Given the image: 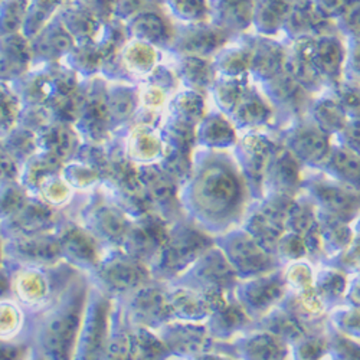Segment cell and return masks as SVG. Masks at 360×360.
<instances>
[{
	"mask_svg": "<svg viewBox=\"0 0 360 360\" xmlns=\"http://www.w3.org/2000/svg\"><path fill=\"white\" fill-rule=\"evenodd\" d=\"M241 189L233 173L222 166L205 170L196 185V199L205 212L225 215L236 206Z\"/></svg>",
	"mask_w": 360,
	"mask_h": 360,
	"instance_id": "1",
	"label": "cell"
},
{
	"mask_svg": "<svg viewBox=\"0 0 360 360\" xmlns=\"http://www.w3.org/2000/svg\"><path fill=\"white\" fill-rule=\"evenodd\" d=\"M32 61L31 45L20 32L0 37V81L16 82Z\"/></svg>",
	"mask_w": 360,
	"mask_h": 360,
	"instance_id": "2",
	"label": "cell"
},
{
	"mask_svg": "<svg viewBox=\"0 0 360 360\" xmlns=\"http://www.w3.org/2000/svg\"><path fill=\"white\" fill-rule=\"evenodd\" d=\"M78 323L79 311L77 307H71L51 321L46 332V346L56 360H68Z\"/></svg>",
	"mask_w": 360,
	"mask_h": 360,
	"instance_id": "3",
	"label": "cell"
},
{
	"mask_svg": "<svg viewBox=\"0 0 360 360\" xmlns=\"http://www.w3.org/2000/svg\"><path fill=\"white\" fill-rule=\"evenodd\" d=\"M34 42L31 45L32 58H58L67 53L72 48V37L67 32L63 23L45 26L44 29L32 38Z\"/></svg>",
	"mask_w": 360,
	"mask_h": 360,
	"instance_id": "4",
	"label": "cell"
},
{
	"mask_svg": "<svg viewBox=\"0 0 360 360\" xmlns=\"http://www.w3.org/2000/svg\"><path fill=\"white\" fill-rule=\"evenodd\" d=\"M207 247V239L199 232L186 231L169 243L166 251V264L170 268H180L193 259Z\"/></svg>",
	"mask_w": 360,
	"mask_h": 360,
	"instance_id": "5",
	"label": "cell"
},
{
	"mask_svg": "<svg viewBox=\"0 0 360 360\" xmlns=\"http://www.w3.org/2000/svg\"><path fill=\"white\" fill-rule=\"evenodd\" d=\"M39 141L48 152V156L58 162L72 152L75 139L65 124H49L41 129Z\"/></svg>",
	"mask_w": 360,
	"mask_h": 360,
	"instance_id": "6",
	"label": "cell"
},
{
	"mask_svg": "<svg viewBox=\"0 0 360 360\" xmlns=\"http://www.w3.org/2000/svg\"><path fill=\"white\" fill-rule=\"evenodd\" d=\"M63 0H29L25 20L22 25L20 34L25 38H34L41 29H44Z\"/></svg>",
	"mask_w": 360,
	"mask_h": 360,
	"instance_id": "7",
	"label": "cell"
},
{
	"mask_svg": "<svg viewBox=\"0 0 360 360\" xmlns=\"http://www.w3.org/2000/svg\"><path fill=\"white\" fill-rule=\"evenodd\" d=\"M20 108V100L13 86L0 81V136H6L18 124Z\"/></svg>",
	"mask_w": 360,
	"mask_h": 360,
	"instance_id": "8",
	"label": "cell"
},
{
	"mask_svg": "<svg viewBox=\"0 0 360 360\" xmlns=\"http://www.w3.org/2000/svg\"><path fill=\"white\" fill-rule=\"evenodd\" d=\"M313 65L327 75H333L338 72L342 61V48L340 42L332 38H326L314 46L311 52Z\"/></svg>",
	"mask_w": 360,
	"mask_h": 360,
	"instance_id": "9",
	"label": "cell"
},
{
	"mask_svg": "<svg viewBox=\"0 0 360 360\" xmlns=\"http://www.w3.org/2000/svg\"><path fill=\"white\" fill-rule=\"evenodd\" d=\"M29 0H0V37L19 34Z\"/></svg>",
	"mask_w": 360,
	"mask_h": 360,
	"instance_id": "10",
	"label": "cell"
},
{
	"mask_svg": "<svg viewBox=\"0 0 360 360\" xmlns=\"http://www.w3.org/2000/svg\"><path fill=\"white\" fill-rule=\"evenodd\" d=\"M107 281L117 288H133L144 278L143 268L130 261H117L111 264L105 271Z\"/></svg>",
	"mask_w": 360,
	"mask_h": 360,
	"instance_id": "11",
	"label": "cell"
},
{
	"mask_svg": "<svg viewBox=\"0 0 360 360\" xmlns=\"http://www.w3.org/2000/svg\"><path fill=\"white\" fill-rule=\"evenodd\" d=\"M294 147L298 155H302L309 160L317 162L326 156L328 144L326 137L320 131L306 129L298 131L294 137Z\"/></svg>",
	"mask_w": 360,
	"mask_h": 360,
	"instance_id": "12",
	"label": "cell"
},
{
	"mask_svg": "<svg viewBox=\"0 0 360 360\" xmlns=\"http://www.w3.org/2000/svg\"><path fill=\"white\" fill-rule=\"evenodd\" d=\"M233 258L248 271H258L268 265V258L262 250L251 241H239L233 247Z\"/></svg>",
	"mask_w": 360,
	"mask_h": 360,
	"instance_id": "13",
	"label": "cell"
},
{
	"mask_svg": "<svg viewBox=\"0 0 360 360\" xmlns=\"http://www.w3.org/2000/svg\"><path fill=\"white\" fill-rule=\"evenodd\" d=\"M136 303L139 313L146 319H162L172 310L167 298L158 290L141 292Z\"/></svg>",
	"mask_w": 360,
	"mask_h": 360,
	"instance_id": "14",
	"label": "cell"
},
{
	"mask_svg": "<svg viewBox=\"0 0 360 360\" xmlns=\"http://www.w3.org/2000/svg\"><path fill=\"white\" fill-rule=\"evenodd\" d=\"M316 192L320 200L338 215H349L356 207V200L342 189L332 186H320Z\"/></svg>",
	"mask_w": 360,
	"mask_h": 360,
	"instance_id": "15",
	"label": "cell"
},
{
	"mask_svg": "<svg viewBox=\"0 0 360 360\" xmlns=\"http://www.w3.org/2000/svg\"><path fill=\"white\" fill-rule=\"evenodd\" d=\"M251 0H222L221 13L226 25L232 27H244L251 18Z\"/></svg>",
	"mask_w": 360,
	"mask_h": 360,
	"instance_id": "16",
	"label": "cell"
},
{
	"mask_svg": "<svg viewBox=\"0 0 360 360\" xmlns=\"http://www.w3.org/2000/svg\"><path fill=\"white\" fill-rule=\"evenodd\" d=\"M252 360H280L283 357V345L276 338L261 336L248 345Z\"/></svg>",
	"mask_w": 360,
	"mask_h": 360,
	"instance_id": "17",
	"label": "cell"
},
{
	"mask_svg": "<svg viewBox=\"0 0 360 360\" xmlns=\"http://www.w3.org/2000/svg\"><path fill=\"white\" fill-rule=\"evenodd\" d=\"M203 276L218 285H226L233 280V271L221 255H212L205 262Z\"/></svg>",
	"mask_w": 360,
	"mask_h": 360,
	"instance_id": "18",
	"label": "cell"
},
{
	"mask_svg": "<svg viewBox=\"0 0 360 360\" xmlns=\"http://www.w3.org/2000/svg\"><path fill=\"white\" fill-rule=\"evenodd\" d=\"M192 34L193 35H188V38L184 41V46L189 52L206 53L214 51L219 44L218 34L212 31H198Z\"/></svg>",
	"mask_w": 360,
	"mask_h": 360,
	"instance_id": "19",
	"label": "cell"
},
{
	"mask_svg": "<svg viewBox=\"0 0 360 360\" xmlns=\"http://www.w3.org/2000/svg\"><path fill=\"white\" fill-rule=\"evenodd\" d=\"M172 346L185 350V352H195L199 350L203 342V333L202 330H198L195 327L189 328H179L170 338Z\"/></svg>",
	"mask_w": 360,
	"mask_h": 360,
	"instance_id": "20",
	"label": "cell"
},
{
	"mask_svg": "<svg viewBox=\"0 0 360 360\" xmlns=\"http://www.w3.org/2000/svg\"><path fill=\"white\" fill-rule=\"evenodd\" d=\"M136 347V360H162L165 354L162 343L147 333L140 335Z\"/></svg>",
	"mask_w": 360,
	"mask_h": 360,
	"instance_id": "21",
	"label": "cell"
},
{
	"mask_svg": "<svg viewBox=\"0 0 360 360\" xmlns=\"http://www.w3.org/2000/svg\"><path fill=\"white\" fill-rule=\"evenodd\" d=\"M287 11L288 6L284 0H265L258 15L261 18V23L266 25V27H273L283 20Z\"/></svg>",
	"mask_w": 360,
	"mask_h": 360,
	"instance_id": "22",
	"label": "cell"
},
{
	"mask_svg": "<svg viewBox=\"0 0 360 360\" xmlns=\"http://www.w3.org/2000/svg\"><path fill=\"white\" fill-rule=\"evenodd\" d=\"M147 186L158 200H169L173 196V185L170 180L158 170H150L146 176Z\"/></svg>",
	"mask_w": 360,
	"mask_h": 360,
	"instance_id": "23",
	"label": "cell"
},
{
	"mask_svg": "<svg viewBox=\"0 0 360 360\" xmlns=\"http://www.w3.org/2000/svg\"><path fill=\"white\" fill-rule=\"evenodd\" d=\"M65 247L74 252L75 255L86 259H93L94 257V247L89 238L82 232L72 231L65 236Z\"/></svg>",
	"mask_w": 360,
	"mask_h": 360,
	"instance_id": "24",
	"label": "cell"
},
{
	"mask_svg": "<svg viewBox=\"0 0 360 360\" xmlns=\"http://www.w3.org/2000/svg\"><path fill=\"white\" fill-rule=\"evenodd\" d=\"M280 294H281V287L276 281L261 283L250 291V298L255 306L264 307L271 303L273 300H276Z\"/></svg>",
	"mask_w": 360,
	"mask_h": 360,
	"instance_id": "25",
	"label": "cell"
},
{
	"mask_svg": "<svg viewBox=\"0 0 360 360\" xmlns=\"http://www.w3.org/2000/svg\"><path fill=\"white\" fill-rule=\"evenodd\" d=\"M206 306L207 302H202V300L193 297L192 294H179L170 303V309L177 307V310L185 313L186 316H202Z\"/></svg>",
	"mask_w": 360,
	"mask_h": 360,
	"instance_id": "26",
	"label": "cell"
},
{
	"mask_svg": "<svg viewBox=\"0 0 360 360\" xmlns=\"http://www.w3.org/2000/svg\"><path fill=\"white\" fill-rule=\"evenodd\" d=\"M136 31H137V35L155 41V39H159L163 35L165 26H163L162 20L158 16L144 15L137 20Z\"/></svg>",
	"mask_w": 360,
	"mask_h": 360,
	"instance_id": "27",
	"label": "cell"
},
{
	"mask_svg": "<svg viewBox=\"0 0 360 360\" xmlns=\"http://www.w3.org/2000/svg\"><path fill=\"white\" fill-rule=\"evenodd\" d=\"M255 59H257L255 61L257 70H259V72H265V74L277 72V70L281 64V56L274 48L261 49Z\"/></svg>",
	"mask_w": 360,
	"mask_h": 360,
	"instance_id": "28",
	"label": "cell"
},
{
	"mask_svg": "<svg viewBox=\"0 0 360 360\" xmlns=\"http://www.w3.org/2000/svg\"><path fill=\"white\" fill-rule=\"evenodd\" d=\"M101 225L107 235L112 238H122L126 233L127 224L122 218V215L115 214L114 211H104L101 215Z\"/></svg>",
	"mask_w": 360,
	"mask_h": 360,
	"instance_id": "29",
	"label": "cell"
},
{
	"mask_svg": "<svg viewBox=\"0 0 360 360\" xmlns=\"http://www.w3.org/2000/svg\"><path fill=\"white\" fill-rule=\"evenodd\" d=\"M238 115L244 118L248 123H259L266 117V110L261 101L254 98H247L244 104H239Z\"/></svg>",
	"mask_w": 360,
	"mask_h": 360,
	"instance_id": "30",
	"label": "cell"
},
{
	"mask_svg": "<svg viewBox=\"0 0 360 360\" xmlns=\"http://www.w3.org/2000/svg\"><path fill=\"white\" fill-rule=\"evenodd\" d=\"M332 160H333V165L338 172H340L346 177H357L359 163H357V159L352 153L340 150V152L335 153Z\"/></svg>",
	"mask_w": 360,
	"mask_h": 360,
	"instance_id": "31",
	"label": "cell"
},
{
	"mask_svg": "<svg viewBox=\"0 0 360 360\" xmlns=\"http://www.w3.org/2000/svg\"><path fill=\"white\" fill-rule=\"evenodd\" d=\"M22 250L38 259H49L56 254V245L49 241H27L22 245Z\"/></svg>",
	"mask_w": 360,
	"mask_h": 360,
	"instance_id": "32",
	"label": "cell"
},
{
	"mask_svg": "<svg viewBox=\"0 0 360 360\" xmlns=\"http://www.w3.org/2000/svg\"><path fill=\"white\" fill-rule=\"evenodd\" d=\"M319 118L320 122L327 129H339L343 124V114L340 108L332 103L324 104L319 110Z\"/></svg>",
	"mask_w": 360,
	"mask_h": 360,
	"instance_id": "33",
	"label": "cell"
},
{
	"mask_svg": "<svg viewBox=\"0 0 360 360\" xmlns=\"http://www.w3.org/2000/svg\"><path fill=\"white\" fill-rule=\"evenodd\" d=\"M276 174L280 184H284V185L294 184L295 176H297V167L291 156L284 155L283 158L278 159L276 165Z\"/></svg>",
	"mask_w": 360,
	"mask_h": 360,
	"instance_id": "34",
	"label": "cell"
},
{
	"mask_svg": "<svg viewBox=\"0 0 360 360\" xmlns=\"http://www.w3.org/2000/svg\"><path fill=\"white\" fill-rule=\"evenodd\" d=\"M18 173L15 159L9 155L5 148L2 140H0V182H9Z\"/></svg>",
	"mask_w": 360,
	"mask_h": 360,
	"instance_id": "35",
	"label": "cell"
},
{
	"mask_svg": "<svg viewBox=\"0 0 360 360\" xmlns=\"http://www.w3.org/2000/svg\"><path fill=\"white\" fill-rule=\"evenodd\" d=\"M277 326H278V328H280V333L290 335V336H294V335H298V333H300L298 326H297L292 320H290V319H281V320H278Z\"/></svg>",
	"mask_w": 360,
	"mask_h": 360,
	"instance_id": "36",
	"label": "cell"
},
{
	"mask_svg": "<svg viewBox=\"0 0 360 360\" xmlns=\"http://www.w3.org/2000/svg\"><path fill=\"white\" fill-rule=\"evenodd\" d=\"M6 287V283L2 280V278H0V292H2V290Z\"/></svg>",
	"mask_w": 360,
	"mask_h": 360,
	"instance_id": "37",
	"label": "cell"
},
{
	"mask_svg": "<svg viewBox=\"0 0 360 360\" xmlns=\"http://www.w3.org/2000/svg\"><path fill=\"white\" fill-rule=\"evenodd\" d=\"M203 360H222V359H218V357H205Z\"/></svg>",
	"mask_w": 360,
	"mask_h": 360,
	"instance_id": "38",
	"label": "cell"
}]
</instances>
